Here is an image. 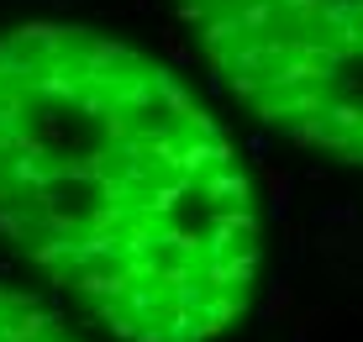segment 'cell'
<instances>
[{
    "label": "cell",
    "mask_w": 363,
    "mask_h": 342,
    "mask_svg": "<svg viewBox=\"0 0 363 342\" xmlns=\"http://www.w3.org/2000/svg\"><path fill=\"white\" fill-rule=\"evenodd\" d=\"M264 180H269V200H274V211L284 216V206H290V174H284V169H264Z\"/></svg>",
    "instance_id": "7a4b0ae2"
},
{
    "label": "cell",
    "mask_w": 363,
    "mask_h": 342,
    "mask_svg": "<svg viewBox=\"0 0 363 342\" xmlns=\"http://www.w3.org/2000/svg\"><path fill=\"white\" fill-rule=\"evenodd\" d=\"M200 195L211 200V206H253V180H247L237 163H227V169H211L206 180H200Z\"/></svg>",
    "instance_id": "6da1fadb"
},
{
    "label": "cell",
    "mask_w": 363,
    "mask_h": 342,
    "mask_svg": "<svg viewBox=\"0 0 363 342\" xmlns=\"http://www.w3.org/2000/svg\"><path fill=\"white\" fill-rule=\"evenodd\" d=\"M290 306H295L290 285H274V289H269V306H264V316H269V321H279V316H290Z\"/></svg>",
    "instance_id": "3957f363"
}]
</instances>
